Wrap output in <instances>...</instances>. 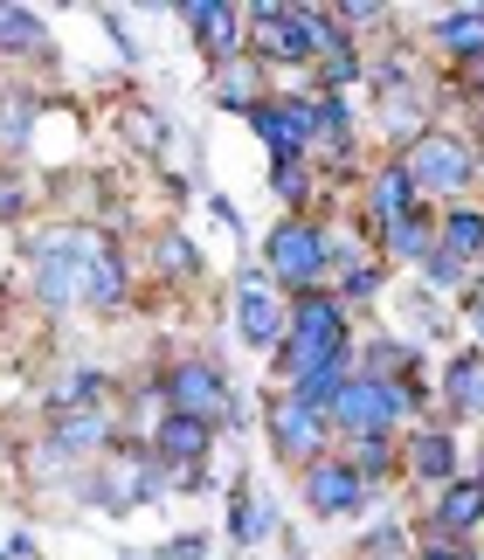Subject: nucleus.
I'll return each instance as SVG.
<instances>
[{"instance_id": "f257e3e1", "label": "nucleus", "mask_w": 484, "mask_h": 560, "mask_svg": "<svg viewBox=\"0 0 484 560\" xmlns=\"http://www.w3.org/2000/svg\"><path fill=\"white\" fill-rule=\"evenodd\" d=\"M77 499H91L97 512H139V505H160L166 499V464L152 457L146 443H112L97 464H83V478H77Z\"/></svg>"}, {"instance_id": "f03ea898", "label": "nucleus", "mask_w": 484, "mask_h": 560, "mask_svg": "<svg viewBox=\"0 0 484 560\" xmlns=\"http://www.w3.org/2000/svg\"><path fill=\"white\" fill-rule=\"evenodd\" d=\"M408 166V180H415V194H423L429 208H450V201H464V194L477 187V174H471V160H477V145H471V132L457 118H436L423 139L408 145V153H394Z\"/></svg>"}, {"instance_id": "7ed1b4c3", "label": "nucleus", "mask_w": 484, "mask_h": 560, "mask_svg": "<svg viewBox=\"0 0 484 560\" xmlns=\"http://www.w3.org/2000/svg\"><path fill=\"white\" fill-rule=\"evenodd\" d=\"M160 401H166V416H194V422H215L222 429L242 395H235V381L222 368V353H208V347H187V353H173L166 368H160Z\"/></svg>"}, {"instance_id": "20e7f679", "label": "nucleus", "mask_w": 484, "mask_h": 560, "mask_svg": "<svg viewBox=\"0 0 484 560\" xmlns=\"http://www.w3.org/2000/svg\"><path fill=\"white\" fill-rule=\"evenodd\" d=\"M256 270L270 277V284H277L284 298L333 284V270H325V222H319V214H277L270 235H263Z\"/></svg>"}, {"instance_id": "39448f33", "label": "nucleus", "mask_w": 484, "mask_h": 560, "mask_svg": "<svg viewBox=\"0 0 484 560\" xmlns=\"http://www.w3.org/2000/svg\"><path fill=\"white\" fill-rule=\"evenodd\" d=\"M256 422H263V443H270V457L291 470V478H298L304 464H319L325 450H339V443H333V422H325L319 408H304L291 387H263Z\"/></svg>"}, {"instance_id": "423d86ee", "label": "nucleus", "mask_w": 484, "mask_h": 560, "mask_svg": "<svg viewBox=\"0 0 484 560\" xmlns=\"http://www.w3.org/2000/svg\"><path fill=\"white\" fill-rule=\"evenodd\" d=\"M77 305L104 312V318L131 312V256L118 249V235L97 229V222H83V243H77Z\"/></svg>"}, {"instance_id": "0eeeda50", "label": "nucleus", "mask_w": 484, "mask_h": 560, "mask_svg": "<svg viewBox=\"0 0 484 560\" xmlns=\"http://www.w3.org/2000/svg\"><path fill=\"white\" fill-rule=\"evenodd\" d=\"M325 422H333V443H354V436H402V429H408V408H402V387H394V381L354 374V381L333 395Z\"/></svg>"}, {"instance_id": "6e6552de", "label": "nucleus", "mask_w": 484, "mask_h": 560, "mask_svg": "<svg viewBox=\"0 0 484 560\" xmlns=\"http://www.w3.org/2000/svg\"><path fill=\"white\" fill-rule=\"evenodd\" d=\"M298 505L312 512V526H354V520H367L373 491L360 485V470L346 464L339 450H325L319 464L298 470Z\"/></svg>"}, {"instance_id": "1a4fd4ad", "label": "nucleus", "mask_w": 484, "mask_h": 560, "mask_svg": "<svg viewBox=\"0 0 484 560\" xmlns=\"http://www.w3.org/2000/svg\"><path fill=\"white\" fill-rule=\"evenodd\" d=\"M415 540L443 547H484V478H450L423 499V520H408Z\"/></svg>"}, {"instance_id": "9d476101", "label": "nucleus", "mask_w": 484, "mask_h": 560, "mask_svg": "<svg viewBox=\"0 0 484 560\" xmlns=\"http://www.w3.org/2000/svg\"><path fill=\"white\" fill-rule=\"evenodd\" d=\"M229 326H235V339L250 353H277L284 347V291L256 264H242L235 284H229Z\"/></svg>"}, {"instance_id": "9b49d317", "label": "nucleus", "mask_w": 484, "mask_h": 560, "mask_svg": "<svg viewBox=\"0 0 484 560\" xmlns=\"http://www.w3.org/2000/svg\"><path fill=\"white\" fill-rule=\"evenodd\" d=\"M270 160H312V112H304V83H270V97L242 118Z\"/></svg>"}, {"instance_id": "f8f14e48", "label": "nucleus", "mask_w": 484, "mask_h": 560, "mask_svg": "<svg viewBox=\"0 0 484 560\" xmlns=\"http://www.w3.org/2000/svg\"><path fill=\"white\" fill-rule=\"evenodd\" d=\"M436 381V422L443 429H484V353L477 347H450Z\"/></svg>"}, {"instance_id": "ddd939ff", "label": "nucleus", "mask_w": 484, "mask_h": 560, "mask_svg": "<svg viewBox=\"0 0 484 560\" xmlns=\"http://www.w3.org/2000/svg\"><path fill=\"white\" fill-rule=\"evenodd\" d=\"M415 208H429L423 194H415V180H408V166L394 160V153H381L360 174V187H354V214L367 222V235H381V229H394L402 214H415Z\"/></svg>"}, {"instance_id": "4468645a", "label": "nucleus", "mask_w": 484, "mask_h": 560, "mask_svg": "<svg viewBox=\"0 0 484 560\" xmlns=\"http://www.w3.org/2000/svg\"><path fill=\"white\" fill-rule=\"evenodd\" d=\"M450 478H464V443H457V429H443V422L402 429V485L436 491V485H450Z\"/></svg>"}, {"instance_id": "2eb2a0df", "label": "nucleus", "mask_w": 484, "mask_h": 560, "mask_svg": "<svg viewBox=\"0 0 484 560\" xmlns=\"http://www.w3.org/2000/svg\"><path fill=\"white\" fill-rule=\"evenodd\" d=\"M173 14L187 21V35H194V49L208 56V70H215V62L250 56V21H242V0H181Z\"/></svg>"}, {"instance_id": "dca6fc26", "label": "nucleus", "mask_w": 484, "mask_h": 560, "mask_svg": "<svg viewBox=\"0 0 484 560\" xmlns=\"http://www.w3.org/2000/svg\"><path fill=\"white\" fill-rule=\"evenodd\" d=\"M49 443L70 464H97L112 443H125V422H118L112 401H104V408H70V416H49Z\"/></svg>"}, {"instance_id": "f3484780", "label": "nucleus", "mask_w": 484, "mask_h": 560, "mask_svg": "<svg viewBox=\"0 0 484 560\" xmlns=\"http://www.w3.org/2000/svg\"><path fill=\"white\" fill-rule=\"evenodd\" d=\"M229 547H263V540H277L284 533V505H277V491H263L250 470L242 478H229Z\"/></svg>"}, {"instance_id": "a211bd4d", "label": "nucleus", "mask_w": 484, "mask_h": 560, "mask_svg": "<svg viewBox=\"0 0 484 560\" xmlns=\"http://www.w3.org/2000/svg\"><path fill=\"white\" fill-rule=\"evenodd\" d=\"M215 422H194V416H160L146 429V450L160 457L166 470H194V464H215Z\"/></svg>"}, {"instance_id": "6ab92c4d", "label": "nucleus", "mask_w": 484, "mask_h": 560, "mask_svg": "<svg viewBox=\"0 0 484 560\" xmlns=\"http://www.w3.org/2000/svg\"><path fill=\"white\" fill-rule=\"evenodd\" d=\"M423 49L443 56V77L484 56V8H443L436 21H423Z\"/></svg>"}, {"instance_id": "aec40b11", "label": "nucleus", "mask_w": 484, "mask_h": 560, "mask_svg": "<svg viewBox=\"0 0 484 560\" xmlns=\"http://www.w3.org/2000/svg\"><path fill=\"white\" fill-rule=\"evenodd\" d=\"M146 264H152V277H160L166 291H201L208 284V256H201V243H194L187 229H160L146 243Z\"/></svg>"}, {"instance_id": "412c9836", "label": "nucleus", "mask_w": 484, "mask_h": 560, "mask_svg": "<svg viewBox=\"0 0 484 560\" xmlns=\"http://www.w3.org/2000/svg\"><path fill=\"white\" fill-rule=\"evenodd\" d=\"M104 401H112V374L91 368V360H70V368H56L49 387H42V422L70 416V408H104Z\"/></svg>"}, {"instance_id": "4be33fe9", "label": "nucleus", "mask_w": 484, "mask_h": 560, "mask_svg": "<svg viewBox=\"0 0 484 560\" xmlns=\"http://www.w3.org/2000/svg\"><path fill=\"white\" fill-rule=\"evenodd\" d=\"M208 97H215V112H229V118H250L263 97H270V70L250 56H235V62H215L208 70Z\"/></svg>"}, {"instance_id": "5701e85b", "label": "nucleus", "mask_w": 484, "mask_h": 560, "mask_svg": "<svg viewBox=\"0 0 484 560\" xmlns=\"http://www.w3.org/2000/svg\"><path fill=\"white\" fill-rule=\"evenodd\" d=\"M35 125H42V91L28 77L0 83V160H21L35 145Z\"/></svg>"}, {"instance_id": "b1692460", "label": "nucleus", "mask_w": 484, "mask_h": 560, "mask_svg": "<svg viewBox=\"0 0 484 560\" xmlns=\"http://www.w3.org/2000/svg\"><path fill=\"white\" fill-rule=\"evenodd\" d=\"M436 249H450L457 264L484 270V201L477 194H464V201L436 208Z\"/></svg>"}, {"instance_id": "393cba45", "label": "nucleus", "mask_w": 484, "mask_h": 560, "mask_svg": "<svg viewBox=\"0 0 484 560\" xmlns=\"http://www.w3.org/2000/svg\"><path fill=\"white\" fill-rule=\"evenodd\" d=\"M436 249V208H415V214H402L394 229H381L373 235V256H381L388 270H408L415 277V264Z\"/></svg>"}, {"instance_id": "a878e982", "label": "nucleus", "mask_w": 484, "mask_h": 560, "mask_svg": "<svg viewBox=\"0 0 484 560\" xmlns=\"http://www.w3.org/2000/svg\"><path fill=\"white\" fill-rule=\"evenodd\" d=\"M49 21L21 0H0V62H49Z\"/></svg>"}, {"instance_id": "bb28decb", "label": "nucleus", "mask_w": 484, "mask_h": 560, "mask_svg": "<svg viewBox=\"0 0 484 560\" xmlns=\"http://www.w3.org/2000/svg\"><path fill=\"white\" fill-rule=\"evenodd\" d=\"M402 339H408V347H450V339H457L450 305H443V298H429L423 284H408L402 291Z\"/></svg>"}, {"instance_id": "cd10ccee", "label": "nucleus", "mask_w": 484, "mask_h": 560, "mask_svg": "<svg viewBox=\"0 0 484 560\" xmlns=\"http://www.w3.org/2000/svg\"><path fill=\"white\" fill-rule=\"evenodd\" d=\"M339 457L360 470V485L381 499L388 485H402V436H354V443H339Z\"/></svg>"}, {"instance_id": "c85d7f7f", "label": "nucleus", "mask_w": 484, "mask_h": 560, "mask_svg": "<svg viewBox=\"0 0 484 560\" xmlns=\"http://www.w3.org/2000/svg\"><path fill=\"white\" fill-rule=\"evenodd\" d=\"M319 222H325V270H333V277L373 256V235H367V222L354 208H346V214H319Z\"/></svg>"}, {"instance_id": "c756f323", "label": "nucleus", "mask_w": 484, "mask_h": 560, "mask_svg": "<svg viewBox=\"0 0 484 560\" xmlns=\"http://www.w3.org/2000/svg\"><path fill=\"white\" fill-rule=\"evenodd\" d=\"M388 277H394V270L381 264V256H367V264L339 270V277H333V284H325V291H333L339 305H346V312L360 318V312H373V305H381V298H388Z\"/></svg>"}, {"instance_id": "7c9ffc66", "label": "nucleus", "mask_w": 484, "mask_h": 560, "mask_svg": "<svg viewBox=\"0 0 484 560\" xmlns=\"http://www.w3.org/2000/svg\"><path fill=\"white\" fill-rule=\"evenodd\" d=\"M291 35L304 42V56H312V62H325L333 49H346L339 14L333 8H312V0H291Z\"/></svg>"}, {"instance_id": "2f4dec72", "label": "nucleus", "mask_w": 484, "mask_h": 560, "mask_svg": "<svg viewBox=\"0 0 484 560\" xmlns=\"http://www.w3.org/2000/svg\"><path fill=\"white\" fill-rule=\"evenodd\" d=\"M270 194L284 214H319V166L312 160H270Z\"/></svg>"}, {"instance_id": "473e14b6", "label": "nucleus", "mask_w": 484, "mask_h": 560, "mask_svg": "<svg viewBox=\"0 0 484 560\" xmlns=\"http://www.w3.org/2000/svg\"><path fill=\"white\" fill-rule=\"evenodd\" d=\"M346 560H415V526L408 520H373Z\"/></svg>"}, {"instance_id": "72a5a7b5", "label": "nucleus", "mask_w": 484, "mask_h": 560, "mask_svg": "<svg viewBox=\"0 0 484 560\" xmlns=\"http://www.w3.org/2000/svg\"><path fill=\"white\" fill-rule=\"evenodd\" d=\"M471 277H477V270H471V264H457L450 249H429L423 264H415V284H423L429 298H443V305H450V298H457V291L471 284Z\"/></svg>"}, {"instance_id": "f704fd0d", "label": "nucleus", "mask_w": 484, "mask_h": 560, "mask_svg": "<svg viewBox=\"0 0 484 560\" xmlns=\"http://www.w3.org/2000/svg\"><path fill=\"white\" fill-rule=\"evenodd\" d=\"M450 318H457V332H464L457 347H477V353H484V270L450 298Z\"/></svg>"}, {"instance_id": "c9c22d12", "label": "nucleus", "mask_w": 484, "mask_h": 560, "mask_svg": "<svg viewBox=\"0 0 484 560\" xmlns=\"http://www.w3.org/2000/svg\"><path fill=\"white\" fill-rule=\"evenodd\" d=\"M125 139L139 145V153H166L173 125H166V112H152V104H131V112H125Z\"/></svg>"}, {"instance_id": "e433bc0d", "label": "nucleus", "mask_w": 484, "mask_h": 560, "mask_svg": "<svg viewBox=\"0 0 484 560\" xmlns=\"http://www.w3.org/2000/svg\"><path fill=\"white\" fill-rule=\"evenodd\" d=\"M215 553V533H173V540H160L146 560H208Z\"/></svg>"}, {"instance_id": "4c0bfd02", "label": "nucleus", "mask_w": 484, "mask_h": 560, "mask_svg": "<svg viewBox=\"0 0 484 560\" xmlns=\"http://www.w3.org/2000/svg\"><path fill=\"white\" fill-rule=\"evenodd\" d=\"M28 201H35V187L14 174V166H0V222H21L28 214Z\"/></svg>"}, {"instance_id": "58836bf2", "label": "nucleus", "mask_w": 484, "mask_h": 560, "mask_svg": "<svg viewBox=\"0 0 484 560\" xmlns=\"http://www.w3.org/2000/svg\"><path fill=\"white\" fill-rule=\"evenodd\" d=\"M208 208H215V222H222V229H235V235H242V214H235L229 194H208Z\"/></svg>"}, {"instance_id": "ea45409f", "label": "nucleus", "mask_w": 484, "mask_h": 560, "mask_svg": "<svg viewBox=\"0 0 484 560\" xmlns=\"http://www.w3.org/2000/svg\"><path fill=\"white\" fill-rule=\"evenodd\" d=\"M0 553H8V560H28L35 553V533H8V547H0Z\"/></svg>"}, {"instance_id": "a19ab883", "label": "nucleus", "mask_w": 484, "mask_h": 560, "mask_svg": "<svg viewBox=\"0 0 484 560\" xmlns=\"http://www.w3.org/2000/svg\"><path fill=\"white\" fill-rule=\"evenodd\" d=\"M471 145H477V160H471V174H477V187H471V194H477V201H484V132H477Z\"/></svg>"}, {"instance_id": "79ce46f5", "label": "nucleus", "mask_w": 484, "mask_h": 560, "mask_svg": "<svg viewBox=\"0 0 484 560\" xmlns=\"http://www.w3.org/2000/svg\"><path fill=\"white\" fill-rule=\"evenodd\" d=\"M284 560H304V553H298V540H291V533H284Z\"/></svg>"}, {"instance_id": "37998d69", "label": "nucleus", "mask_w": 484, "mask_h": 560, "mask_svg": "<svg viewBox=\"0 0 484 560\" xmlns=\"http://www.w3.org/2000/svg\"><path fill=\"white\" fill-rule=\"evenodd\" d=\"M457 560H484V547H464V553H457Z\"/></svg>"}, {"instance_id": "c03bdc74", "label": "nucleus", "mask_w": 484, "mask_h": 560, "mask_svg": "<svg viewBox=\"0 0 484 560\" xmlns=\"http://www.w3.org/2000/svg\"><path fill=\"white\" fill-rule=\"evenodd\" d=\"M0 464H8V436H0Z\"/></svg>"}, {"instance_id": "a18cd8bd", "label": "nucleus", "mask_w": 484, "mask_h": 560, "mask_svg": "<svg viewBox=\"0 0 484 560\" xmlns=\"http://www.w3.org/2000/svg\"><path fill=\"white\" fill-rule=\"evenodd\" d=\"M0 560H8V553H0Z\"/></svg>"}]
</instances>
